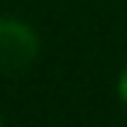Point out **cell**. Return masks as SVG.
<instances>
[{"mask_svg": "<svg viewBox=\"0 0 127 127\" xmlns=\"http://www.w3.org/2000/svg\"><path fill=\"white\" fill-rule=\"evenodd\" d=\"M119 95L127 103V68H125V73H122V78H119Z\"/></svg>", "mask_w": 127, "mask_h": 127, "instance_id": "7a4b0ae2", "label": "cell"}, {"mask_svg": "<svg viewBox=\"0 0 127 127\" xmlns=\"http://www.w3.org/2000/svg\"><path fill=\"white\" fill-rule=\"evenodd\" d=\"M0 127H3V122H0Z\"/></svg>", "mask_w": 127, "mask_h": 127, "instance_id": "3957f363", "label": "cell"}, {"mask_svg": "<svg viewBox=\"0 0 127 127\" xmlns=\"http://www.w3.org/2000/svg\"><path fill=\"white\" fill-rule=\"evenodd\" d=\"M38 54V35L16 19H0V73H16Z\"/></svg>", "mask_w": 127, "mask_h": 127, "instance_id": "6da1fadb", "label": "cell"}]
</instances>
